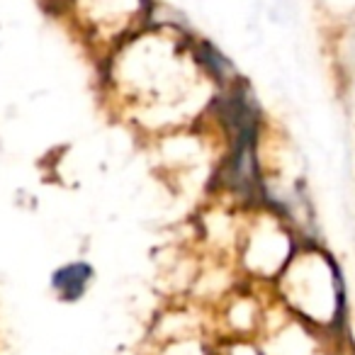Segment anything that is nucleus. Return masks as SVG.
Wrapping results in <instances>:
<instances>
[{"instance_id": "obj_1", "label": "nucleus", "mask_w": 355, "mask_h": 355, "mask_svg": "<svg viewBox=\"0 0 355 355\" xmlns=\"http://www.w3.org/2000/svg\"><path fill=\"white\" fill-rule=\"evenodd\" d=\"M95 280V268L88 261H71L64 263L61 268H56L49 277V287L61 302H73L83 300L88 287Z\"/></svg>"}, {"instance_id": "obj_2", "label": "nucleus", "mask_w": 355, "mask_h": 355, "mask_svg": "<svg viewBox=\"0 0 355 355\" xmlns=\"http://www.w3.org/2000/svg\"><path fill=\"white\" fill-rule=\"evenodd\" d=\"M193 54H195V64L202 71L205 76L214 80L217 85H229L232 80H236V66L229 61V56H224L217 46L209 40H200L193 42Z\"/></svg>"}]
</instances>
